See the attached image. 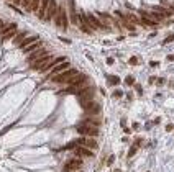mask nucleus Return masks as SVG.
Wrapping results in <instances>:
<instances>
[{"label":"nucleus","mask_w":174,"mask_h":172,"mask_svg":"<svg viewBox=\"0 0 174 172\" xmlns=\"http://www.w3.org/2000/svg\"><path fill=\"white\" fill-rule=\"evenodd\" d=\"M149 66H151V67H158V62H156V61H153V62H149Z\"/></svg>","instance_id":"2f4dec72"},{"label":"nucleus","mask_w":174,"mask_h":172,"mask_svg":"<svg viewBox=\"0 0 174 172\" xmlns=\"http://www.w3.org/2000/svg\"><path fill=\"white\" fill-rule=\"evenodd\" d=\"M67 69H71V62H67V61H62V62H59L58 66H54L53 69H51V75H56V74H61L64 72V71H67ZM49 75V77H51ZM48 77V79H49Z\"/></svg>","instance_id":"9b49d317"},{"label":"nucleus","mask_w":174,"mask_h":172,"mask_svg":"<svg viewBox=\"0 0 174 172\" xmlns=\"http://www.w3.org/2000/svg\"><path fill=\"white\" fill-rule=\"evenodd\" d=\"M80 107L84 108V112L87 113V115H97V113H100L102 107L99 102H94V100H89V102H86V103H80Z\"/></svg>","instance_id":"39448f33"},{"label":"nucleus","mask_w":174,"mask_h":172,"mask_svg":"<svg viewBox=\"0 0 174 172\" xmlns=\"http://www.w3.org/2000/svg\"><path fill=\"white\" fill-rule=\"evenodd\" d=\"M114 97H117V99H120V97H123V92H122V90H115Z\"/></svg>","instance_id":"cd10ccee"},{"label":"nucleus","mask_w":174,"mask_h":172,"mask_svg":"<svg viewBox=\"0 0 174 172\" xmlns=\"http://www.w3.org/2000/svg\"><path fill=\"white\" fill-rule=\"evenodd\" d=\"M86 148H89V149H92V151H94V149H97V148H99V144H97V139L95 138H87L86 136Z\"/></svg>","instance_id":"f3484780"},{"label":"nucleus","mask_w":174,"mask_h":172,"mask_svg":"<svg viewBox=\"0 0 174 172\" xmlns=\"http://www.w3.org/2000/svg\"><path fill=\"white\" fill-rule=\"evenodd\" d=\"M120 84V79L117 75H110L108 77V85H118Z\"/></svg>","instance_id":"5701e85b"},{"label":"nucleus","mask_w":174,"mask_h":172,"mask_svg":"<svg viewBox=\"0 0 174 172\" xmlns=\"http://www.w3.org/2000/svg\"><path fill=\"white\" fill-rule=\"evenodd\" d=\"M77 133L80 136H87V138H97L99 136V128L97 126H90V125H82L80 123L77 126Z\"/></svg>","instance_id":"7ed1b4c3"},{"label":"nucleus","mask_w":174,"mask_h":172,"mask_svg":"<svg viewBox=\"0 0 174 172\" xmlns=\"http://www.w3.org/2000/svg\"><path fill=\"white\" fill-rule=\"evenodd\" d=\"M77 71L76 69H67V71H64V72H61V74H56V75H51L49 77V80H53L54 84H69L71 82V79L72 77H76L77 75Z\"/></svg>","instance_id":"f257e3e1"},{"label":"nucleus","mask_w":174,"mask_h":172,"mask_svg":"<svg viewBox=\"0 0 174 172\" xmlns=\"http://www.w3.org/2000/svg\"><path fill=\"white\" fill-rule=\"evenodd\" d=\"M40 5H41V0H31L30 7L27 8L28 12H38L40 10Z\"/></svg>","instance_id":"a211bd4d"},{"label":"nucleus","mask_w":174,"mask_h":172,"mask_svg":"<svg viewBox=\"0 0 174 172\" xmlns=\"http://www.w3.org/2000/svg\"><path fill=\"white\" fill-rule=\"evenodd\" d=\"M128 62H130V64H131V66H136V64H138V58H130V61H128Z\"/></svg>","instance_id":"a878e982"},{"label":"nucleus","mask_w":174,"mask_h":172,"mask_svg":"<svg viewBox=\"0 0 174 172\" xmlns=\"http://www.w3.org/2000/svg\"><path fill=\"white\" fill-rule=\"evenodd\" d=\"M56 15H58V3H56V0H51V2H49V7H48V12H46L44 20L46 21L53 20Z\"/></svg>","instance_id":"9d476101"},{"label":"nucleus","mask_w":174,"mask_h":172,"mask_svg":"<svg viewBox=\"0 0 174 172\" xmlns=\"http://www.w3.org/2000/svg\"><path fill=\"white\" fill-rule=\"evenodd\" d=\"M2 31V36H0V41H8V40H13L15 36H17V25L15 23H10L8 26H5V28H2L0 30Z\"/></svg>","instance_id":"20e7f679"},{"label":"nucleus","mask_w":174,"mask_h":172,"mask_svg":"<svg viewBox=\"0 0 174 172\" xmlns=\"http://www.w3.org/2000/svg\"><path fill=\"white\" fill-rule=\"evenodd\" d=\"M74 154L79 156V157H94V151L89 149V148H86V146H77V148L74 149Z\"/></svg>","instance_id":"1a4fd4ad"},{"label":"nucleus","mask_w":174,"mask_h":172,"mask_svg":"<svg viewBox=\"0 0 174 172\" xmlns=\"http://www.w3.org/2000/svg\"><path fill=\"white\" fill-rule=\"evenodd\" d=\"M27 36H28L27 33H20V34L17 33V36H15V38H13V43H15V44H17V46H18V44H20V43H21V41H23V40H25Z\"/></svg>","instance_id":"412c9836"},{"label":"nucleus","mask_w":174,"mask_h":172,"mask_svg":"<svg viewBox=\"0 0 174 172\" xmlns=\"http://www.w3.org/2000/svg\"><path fill=\"white\" fill-rule=\"evenodd\" d=\"M125 82H127L128 85H135V77L133 75H128L127 79H125Z\"/></svg>","instance_id":"393cba45"},{"label":"nucleus","mask_w":174,"mask_h":172,"mask_svg":"<svg viewBox=\"0 0 174 172\" xmlns=\"http://www.w3.org/2000/svg\"><path fill=\"white\" fill-rule=\"evenodd\" d=\"M136 149H138V146L133 144L131 148H130V151H128V157H133L135 154H136Z\"/></svg>","instance_id":"b1692460"},{"label":"nucleus","mask_w":174,"mask_h":172,"mask_svg":"<svg viewBox=\"0 0 174 172\" xmlns=\"http://www.w3.org/2000/svg\"><path fill=\"white\" fill-rule=\"evenodd\" d=\"M82 159H69L64 167H62V172H74V171H79L80 167H82Z\"/></svg>","instance_id":"423d86ee"},{"label":"nucleus","mask_w":174,"mask_h":172,"mask_svg":"<svg viewBox=\"0 0 174 172\" xmlns=\"http://www.w3.org/2000/svg\"><path fill=\"white\" fill-rule=\"evenodd\" d=\"M127 20H130L131 23H133V25H140V23H141L140 18H138V17H135V15H131V13L127 15Z\"/></svg>","instance_id":"4be33fe9"},{"label":"nucleus","mask_w":174,"mask_h":172,"mask_svg":"<svg viewBox=\"0 0 174 172\" xmlns=\"http://www.w3.org/2000/svg\"><path fill=\"white\" fill-rule=\"evenodd\" d=\"M51 59H53V58H51V56L48 54V56H44V58H41V59H38V61H35V62H31V64H33V66H31V69H35V71H40L41 67H44Z\"/></svg>","instance_id":"ddd939ff"},{"label":"nucleus","mask_w":174,"mask_h":172,"mask_svg":"<svg viewBox=\"0 0 174 172\" xmlns=\"http://www.w3.org/2000/svg\"><path fill=\"white\" fill-rule=\"evenodd\" d=\"M87 17H89V25H90V28H92V31H94V30H104V23H102L95 15L89 13Z\"/></svg>","instance_id":"f8f14e48"},{"label":"nucleus","mask_w":174,"mask_h":172,"mask_svg":"<svg viewBox=\"0 0 174 172\" xmlns=\"http://www.w3.org/2000/svg\"><path fill=\"white\" fill-rule=\"evenodd\" d=\"M87 79H89V77H87L86 74H77L76 77L71 79L69 85L74 87V89H79V87H82V85H86V84H87Z\"/></svg>","instance_id":"0eeeda50"},{"label":"nucleus","mask_w":174,"mask_h":172,"mask_svg":"<svg viewBox=\"0 0 174 172\" xmlns=\"http://www.w3.org/2000/svg\"><path fill=\"white\" fill-rule=\"evenodd\" d=\"M2 28H3V21L0 20V30H2Z\"/></svg>","instance_id":"f704fd0d"},{"label":"nucleus","mask_w":174,"mask_h":172,"mask_svg":"<svg viewBox=\"0 0 174 172\" xmlns=\"http://www.w3.org/2000/svg\"><path fill=\"white\" fill-rule=\"evenodd\" d=\"M135 89H136V92L140 93V95L143 93V92H141V85H138V84H136V85H135Z\"/></svg>","instance_id":"7c9ffc66"},{"label":"nucleus","mask_w":174,"mask_h":172,"mask_svg":"<svg viewBox=\"0 0 174 172\" xmlns=\"http://www.w3.org/2000/svg\"><path fill=\"white\" fill-rule=\"evenodd\" d=\"M164 82H166V80H164V79H159V80H158V85H163Z\"/></svg>","instance_id":"72a5a7b5"},{"label":"nucleus","mask_w":174,"mask_h":172,"mask_svg":"<svg viewBox=\"0 0 174 172\" xmlns=\"http://www.w3.org/2000/svg\"><path fill=\"white\" fill-rule=\"evenodd\" d=\"M36 41H40V36H36V34H33V36H27V38L18 44V48H23V49H25L27 46L33 44V43H36Z\"/></svg>","instance_id":"2eb2a0df"},{"label":"nucleus","mask_w":174,"mask_h":172,"mask_svg":"<svg viewBox=\"0 0 174 172\" xmlns=\"http://www.w3.org/2000/svg\"><path fill=\"white\" fill-rule=\"evenodd\" d=\"M141 25H145V26H148V28H158L159 23L151 20V18H148V17H141Z\"/></svg>","instance_id":"dca6fc26"},{"label":"nucleus","mask_w":174,"mask_h":172,"mask_svg":"<svg viewBox=\"0 0 174 172\" xmlns=\"http://www.w3.org/2000/svg\"><path fill=\"white\" fill-rule=\"evenodd\" d=\"M115 172H120V171H118V169H117V171H115Z\"/></svg>","instance_id":"c9c22d12"},{"label":"nucleus","mask_w":174,"mask_h":172,"mask_svg":"<svg viewBox=\"0 0 174 172\" xmlns=\"http://www.w3.org/2000/svg\"><path fill=\"white\" fill-rule=\"evenodd\" d=\"M82 125H90V126H100V120H95V118H87V120H82L80 121Z\"/></svg>","instance_id":"aec40b11"},{"label":"nucleus","mask_w":174,"mask_h":172,"mask_svg":"<svg viewBox=\"0 0 174 172\" xmlns=\"http://www.w3.org/2000/svg\"><path fill=\"white\" fill-rule=\"evenodd\" d=\"M114 161H115V157H114V156H110V157L107 159V164L110 165V164H112V162H114Z\"/></svg>","instance_id":"c756f323"},{"label":"nucleus","mask_w":174,"mask_h":172,"mask_svg":"<svg viewBox=\"0 0 174 172\" xmlns=\"http://www.w3.org/2000/svg\"><path fill=\"white\" fill-rule=\"evenodd\" d=\"M48 54H49V53H48L44 48H40V49H36V51H33V53L28 54V62L31 64V62L41 59V58H44V56H48Z\"/></svg>","instance_id":"6e6552de"},{"label":"nucleus","mask_w":174,"mask_h":172,"mask_svg":"<svg viewBox=\"0 0 174 172\" xmlns=\"http://www.w3.org/2000/svg\"><path fill=\"white\" fill-rule=\"evenodd\" d=\"M54 25L58 28H61L62 31H66L67 26H69V20H67V12L64 7H59L58 10V15L54 17Z\"/></svg>","instance_id":"f03ea898"},{"label":"nucleus","mask_w":174,"mask_h":172,"mask_svg":"<svg viewBox=\"0 0 174 172\" xmlns=\"http://www.w3.org/2000/svg\"><path fill=\"white\" fill-rule=\"evenodd\" d=\"M10 2H12L13 5H21V3H23V0H10Z\"/></svg>","instance_id":"c85d7f7f"},{"label":"nucleus","mask_w":174,"mask_h":172,"mask_svg":"<svg viewBox=\"0 0 174 172\" xmlns=\"http://www.w3.org/2000/svg\"><path fill=\"white\" fill-rule=\"evenodd\" d=\"M49 2H51V0H41L40 10H38V18H40V20H44L46 12H48V7H49Z\"/></svg>","instance_id":"4468645a"},{"label":"nucleus","mask_w":174,"mask_h":172,"mask_svg":"<svg viewBox=\"0 0 174 172\" xmlns=\"http://www.w3.org/2000/svg\"><path fill=\"white\" fill-rule=\"evenodd\" d=\"M41 48V41H36V43H33V44H30V46L25 48V53L30 54V53H33V51H36V49H40Z\"/></svg>","instance_id":"6ab92c4d"},{"label":"nucleus","mask_w":174,"mask_h":172,"mask_svg":"<svg viewBox=\"0 0 174 172\" xmlns=\"http://www.w3.org/2000/svg\"><path fill=\"white\" fill-rule=\"evenodd\" d=\"M173 128H174V126H173V125H171V123H169V125H167V126H166V130H167V131H171V130H173Z\"/></svg>","instance_id":"473e14b6"},{"label":"nucleus","mask_w":174,"mask_h":172,"mask_svg":"<svg viewBox=\"0 0 174 172\" xmlns=\"http://www.w3.org/2000/svg\"><path fill=\"white\" fill-rule=\"evenodd\" d=\"M171 41H174V34H171V36H167L166 40L163 41V44H167V43H171Z\"/></svg>","instance_id":"bb28decb"}]
</instances>
